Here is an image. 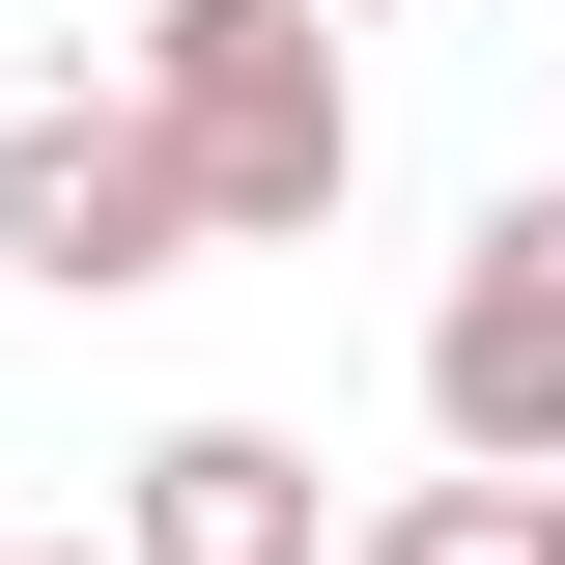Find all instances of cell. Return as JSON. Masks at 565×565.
Segmentation results:
<instances>
[{
	"label": "cell",
	"instance_id": "6da1fadb",
	"mask_svg": "<svg viewBox=\"0 0 565 565\" xmlns=\"http://www.w3.org/2000/svg\"><path fill=\"white\" fill-rule=\"evenodd\" d=\"M141 141H170L199 255H311V226H340V170H367L340 29H311V0H170V29H141Z\"/></svg>",
	"mask_w": 565,
	"mask_h": 565
},
{
	"label": "cell",
	"instance_id": "7a4b0ae2",
	"mask_svg": "<svg viewBox=\"0 0 565 565\" xmlns=\"http://www.w3.org/2000/svg\"><path fill=\"white\" fill-rule=\"evenodd\" d=\"M424 424L452 481H565V199H481L424 282Z\"/></svg>",
	"mask_w": 565,
	"mask_h": 565
},
{
	"label": "cell",
	"instance_id": "3957f363",
	"mask_svg": "<svg viewBox=\"0 0 565 565\" xmlns=\"http://www.w3.org/2000/svg\"><path fill=\"white\" fill-rule=\"evenodd\" d=\"M0 255L57 282V311H114V282H170V255H199L170 141H141V85H0Z\"/></svg>",
	"mask_w": 565,
	"mask_h": 565
},
{
	"label": "cell",
	"instance_id": "277c9868",
	"mask_svg": "<svg viewBox=\"0 0 565 565\" xmlns=\"http://www.w3.org/2000/svg\"><path fill=\"white\" fill-rule=\"evenodd\" d=\"M114 565H340V509H311L282 424H141L114 452Z\"/></svg>",
	"mask_w": 565,
	"mask_h": 565
},
{
	"label": "cell",
	"instance_id": "5b68a950",
	"mask_svg": "<svg viewBox=\"0 0 565 565\" xmlns=\"http://www.w3.org/2000/svg\"><path fill=\"white\" fill-rule=\"evenodd\" d=\"M340 565H537V481H396Z\"/></svg>",
	"mask_w": 565,
	"mask_h": 565
},
{
	"label": "cell",
	"instance_id": "8992f818",
	"mask_svg": "<svg viewBox=\"0 0 565 565\" xmlns=\"http://www.w3.org/2000/svg\"><path fill=\"white\" fill-rule=\"evenodd\" d=\"M0 565H114V537H0Z\"/></svg>",
	"mask_w": 565,
	"mask_h": 565
},
{
	"label": "cell",
	"instance_id": "52a82bcc",
	"mask_svg": "<svg viewBox=\"0 0 565 565\" xmlns=\"http://www.w3.org/2000/svg\"><path fill=\"white\" fill-rule=\"evenodd\" d=\"M537 565H565V481H537Z\"/></svg>",
	"mask_w": 565,
	"mask_h": 565
}]
</instances>
